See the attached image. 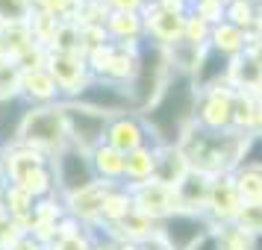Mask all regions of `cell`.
Instances as JSON below:
<instances>
[{
	"label": "cell",
	"mask_w": 262,
	"mask_h": 250,
	"mask_svg": "<svg viewBox=\"0 0 262 250\" xmlns=\"http://www.w3.org/2000/svg\"><path fill=\"white\" fill-rule=\"evenodd\" d=\"M15 186H21V189L33 197V200H38V197H48V194H56V177H53V168L41 165V168H33L30 174H24V177L18 179Z\"/></svg>",
	"instance_id": "cell-31"
},
{
	"label": "cell",
	"mask_w": 262,
	"mask_h": 250,
	"mask_svg": "<svg viewBox=\"0 0 262 250\" xmlns=\"http://www.w3.org/2000/svg\"><path fill=\"white\" fill-rule=\"evenodd\" d=\"M191 250H224V247H221V238H218V233H215V226H212V230H209V233H206V236H203Z\"/></svg>",
	"instance_id": "cell-48"
},
{
	"label": "cell",
	"mask_w": 262,
	"mask_h": 250,
	"mask_svg": "<svg viewBox=\"0 0 262 250\" xmlns=\"http://www.w3.org/2000/svg\"><path fill=\"white\" fill-rule=\"evenodd\" d=\"M100 236H109L115 244L118 241H130V244H144V241H150V238L159 236V224L156 221H150L147 215L136 212L133 209L124 221H121L115 230H109V233H100Z\"/></svg>",
	"instance_id": "cell-21"
},
{
	"label": "cell",
	"mask_w": 262,
	"mask_h": 250,
	"mask_svg": "<svg viewBox=\"0 0 262 250\" xmlns=\"http://www.w3.org/2000/svg\"><path fill=\"white\" fill-rule=\"evenodd\" d=\"M233 186H236V194L242 206H259L262 200V171L250 165H238L233 174Z\"/></svg>",
	"instance_id": "cell-29"
},
{
	"label": "cell",
	"mask_w": 262,
	"mask_h": 250,
	"mask_svg": "<svg viewBox=\"0 0 262 250\" xmlns=\"http://www.w3.org/2000/svg\"><path fill=\"white\" fill-rule=\"evenodd\" d=\"M80 44H83V53L109 44V36L103 30V24H80Z\"/></svg>",
	"instance_id": "cell-44"
},
{
	"label": "cell",
	"mask_w": 262,
	"mask_h": 250,
	"mask_svg": "<svg viewBox=\"0 0 262 250\" xmlns=\"http://www.w3.org/2000/svg\"><path fill=\"white\" fill-rule=\"evenodd\" d=\"M109 189H112V183H100L97 179L89 189L62 197L65 200V215H71L77 224L89 226V230H97V224H100V209H103V197H106Z\"/></svg>",
	"instance_id": "cell-15"
},
{
	"label": "cell",
	"mask_w": 262,
	"mask_h": 250,
	"mask_svg": "<svg viewBox=\"0 0 262 250\" xmlns=\"http://www.w3.org/2000/svg\"><path fill=\"white\" fill-rule=\"evenodd\" d=\"M133 197V209L136 212L147 215L150 221H165L168 215H174L180 209L177 206V191L156 183V179H147V183H136V186H127Z\"/></svg>",
	"instance_id": "cell-12"
},
{
	"label": "cell",
	"mask_w": 262,
	"mask_h": 250,
	"mask_svg": "<svg viewBox=\"0 0 262 250\" xmlns=\"http://www.w3.org/2000/svg\"><path fill=\"white\" fill-rule=\"evenodd\" d=\"M156 159H159V144H144L139 150L127 153V159H124V186H136V183L154 179Z\"/></svg>",
	"instance_id": "cell-25"
},
{
	"label": "cell",
	"mask_w": 262,
	"mask_h": 250,
	"mask_svg": "<svg viewBox=\"0 0 262 250\" xmlns=\"http://www.w3.org/2000/svg\"><path fill=\"white\" fill-rule=\"evenodd\" d=\"M18 95L24 97L30 106H53L62 103V95L48 68H21V85Z\"/></svg>",
	"instance_id": "cell-17"
},
{
	"label": "cell",
	"mask_w": 262,
	"mask_h": 250,
	"mask_svg": "<svg viewBox=\"0 0 262 250\" xmlns=\"http://www.w3.org/2000/svg\"><path fill=\"white\" fill-rule=\"evenodd\" d=\"M250 95L256 97V103H259V106H262V83L256 85V88H253V92H250Z\"/></svg>",
	"instance_id": "cell-51"
},
{
	"label": "cell",
	"mask_w": 262,
	"mask_h": 250,
	"mask_svg": "<svg viewBox=\"0 0 262 250\" xmlns=\"http://www.w3.org/2000/svg\"><path fill=\"white\" fill-rule=\"evenodd\" d=\"M103 144L115 147L127 156L133 150H139L144 144H154L150 139V130L139 112H124V115H115V118L106 121V135H103Z\"/></svg>",
	"instance_id": "cell-13"
},
{
	"label": "cell",
	"mask_w": 262,
	"mask_h": 250,
	"mask_svg": "<svg viewBox=\"0 0 262 250\" xmlns=\"http://www.w3.org/2000/svg\"><path fill=\"white\" fill-rule=\"evenodd\" d=\"M92 250H115V241L109 236H100V233H97L95 241H92Z\"/></svg>",
	"instance_id": "cell-50"
},
{
	"label": "cell",
	"mask_w": 262,
	"mask_h": 250,
	"mask_svg": "<svg viewBox=\"0 0 262 250\" xmlns=\"http://www.w3.org/2000/svg\"><path fill=\"white\" fill-rule=\"evenodd\" d=\"M33 206H36V200H33L21 186H15V183H6V186H3V194H0V209H3L15 224L24 230V236H27L30 221H33Z\"/></svg>",
	"instance_id": "cell-28"
},
{
	"label": "cell",
	"mask_w": 262,
	"mask_h": 250,
	"mask_svg": "<svg viewBox=\"0 0 262 250\" xmlns=\"http://www.w3.org/2000/svg\"><path fill=\"white\" fill-rule=\"evenodd\" d=\"M83 3H106V0H83Z\"/></svg>",
	"instance_id": "cell-53"
},
{
	"label": "cell",
	"mask_w": 262,
	"mask_h": 250,
	"mask_svg": "<svg viewBox=\"0 0 262 250\" xmlns=\"http://www.w3.org/2000/svg\"><path fill=\"white\" fill-rule=\"evenodd\" d=\"M133 212V197L127 186H112L103 197V209H100V224L95 233H109Z\"/></svg>",
	"instance_id": "cell-24"
},
{
	"label": "cell",
	"mask_w": 262,
	"mask_h": 250,
	"mask_svg": "<svg viewBox=\"0 0 262 250\" xmlns=\"http://www.w3.org/2000/svg\"><path fill=\"white\" fill-rule=\"evenodd\" d=\"M233 109H236V88L230 83L201 88L194 106V124L212 132L233 130Z\"/></svg>",
	"instance_id": "cell-7"
},
{
	"label": "cell",
	"mask_w": 262,
	"mask_h": 250,
	"mask_svg": "<svg viewBox=\"0 0 262 250\" xmlns=\"http://www.w3.org/2000/svg\"><path fill=\"white\" fill-rule=\"evenodd\" d=\"M65 218V200H62V194L56 191V194H48V197H38L36 206H33V221L36 224H50L56 226ZM30 221V224H33ZM30 230V226H27Z\"/></svg>",
	"instance_id": "cell-34"
},
{
	"label": "cell",
	"mask_w": 262,
	"mask_h": 250,
	"mask_svg": "<svg viewBox=\"0 0 262 250\" xmlns=\"http://www.w3.org/2000/svg\"><path fill=\"white\" fill-rule=\"evenodd\" d=\"M209 230H212V224H209L206 215L177 209L174 215H168L165 221H159V236L156 238L168 250H191Z\"/></svg>",
	"instance_id": "cell-10"
},
{
	"label": "cell",
	"mask_w": 262,
	"mask_h": 250,
	"mask_svg": "<svg viewBox=\"0 0 262 250\" xmlns=\"http://www.w3.org/2000/svg\"><path fill=\"white\" fill-rule=\"evenodd\" d=\"M21 236H24V230H21V226L15 224L9 215L0 209V247L6 250L9 244H15V241H18Z\"/></svg>",
	"instance_id": "cell-46"
},
{
	"label": "cell",
	"mask_w": 262,
	"mask_h": 250,
	"mask_svg": "<svg viewBox=\"0 0 262 250\" xmlns=\"http://www.w3.org/2000/svg\"><path fill=\"white\" fill-rule=\"evenodd\" d=\"M215 233L221 238V247L224 250H256V238L245 233L242 226L236 224H224V226H215Z\"/></svg>",
	"instance_id": "cell-37"
},
{
	"label": "cell",
	"mask_w": 262,
	"mask_h": 250,
	"mask_svg": "<svg viewBox=\"0 0 262 250\" xmlns=\"http://www.w3.org/2000/svg\"><path fill=\"white\" fill-rule=\"evenodd\" d=\"M189 15L201 18L203 24L215 27V24H221V21H224V6H221V3H215V0H191Z\"/></svg>",
	"instance_id": "cell-40"
},
{
	"label": "cell",
	"mask_w": 262,
	"mask_h": 250,
	"mask_svg": "<svg viewBox=\"0 0 262 250\" xmlns=\"http://www.w3.org/2000/svg\"><path fill=\"white\" fill-rule=\"evenodd\" d=\"M233 224L242 226L253 238H262V206H242V212Z\"/></svg>",
	"instance_id": "cell-43"
},
{
	"label": "cell",
	"mask_w": 262,
	"mask_h": 250,
	"mask_svg": "<svg viewBox=\"0 0 262 250\" xmlns=\"http://www.w3.org/2000/svg\"><path fill=\"white\" fill-rule=\"evenodd\" d=\"M33 12L50 15L56 21H71L80 24V12H83V0H30Z\"/></svg>",
	"instance_id": "cell-33"
},
{
	"label": "cell",
	"mask_w": 262,
	"mask_h": 250,
	"mask_svg": "<svg viewBox=\"0 0 262 250\" xmlns=\"http://www.w3.org/2000/svg\"><path fill=\"white\" fill-rule=\"evenodd\" d=\"M3 186H6V179L0 177V194H3Z\"/></svg>",
	"instance_id": "cell-54"
},
{
	"label": "cell",
	"mask_w": 262,
	"mask_h": 250,
	"mask_svg": "<svg viewBox=\"0 0 262 250\" xmlns=\"http://www.w3.org/2000/svg\"><path fill=\"white\" fill-rule=\"evenodd\" d=\"M92 156V168H95V177L100 183H112V186H124V159L127 156L109 147V144H97L95 150H89Z\"/></svg>",
	"instance_id": "cell-26"
},
{
	"label": "cell",
	"mask_w": 262,
	"mask_h": 250,
	"mask_svg": "<svg viewBox=\"0 0 262 250\" xmlns=\"http://www.w3.org/2000/svg\"><path fill=\"white\" fill-rule=\"evenodd\" d=\"M209 189H212V177L203 174V171H194L191 168L189 174L183 177L177 189V206L183 212H206V200H209Z\"/></svg>",
	"instance_id": "cell-20"
},
{
	"label": "cell",
	"mask_w": 262,
	"mask_h": 250,
	"mask_svg": "<svg viewBox=\"0 0 262 250\" xmlns=\"http://www.w3.org/2000/svg\"><path fill=\"white\" fill-rule=\"evenodd\" d=\"M136 56H139V50L133 48H112V56H109L106 68L100 71L103 80H112V83H121V85H130L133 74H136Z\"/></svg>",
	"instance_id": "cell-30"
},
{
	"label": "cell",
	"mask_w": 262,
	"mask_h": 250,
	"mask_svg": "<svg viewBox=\"0 0 262 250\" xmlns=\"http://www.w3.org/2000/svg\"><path fill=\"white\" fill-rule=\"evenodd\" d=\"M242 165H250V168H259L262 171V135L259 132L248 135V142H245V153H242Z\"/></svg>",
	"instance_id": "cell-45"
},
{
	"label": "cell",
	"mask_w": 262,
	"mask_h": 250,
	"mask_svg": "<svg viewBox=\"0 0 262 250\" xmlns=\"http://www.w3.org/2000/svg\"><path fill=\"white\" fill-rule=\"evenodd\" d=\"M256 112H259V103L250 92H238L236 88V109H233V130L242 132V135H253L256 130Z\"/></svg>",
	"instance_id": "cell-32"
},
{
	"label": "cell",
	"mask_w": 262,
	"mask_h": 250,
	"mask_svg": "<svg viewBox=\"0 0 262 250\" xmlns=\"http://www.w3.org/2000/svg\"><path fill=\"white\" fill-rule=\"evenodd\" d=\"M30 109L33 106L21 95H12V97H6V100H0V150H6V147L21 142V132H24Z\"/></svg>",
	"instance_id": "cell-19"
},
{
	"label": "cell",
	"mask_w": 262,
	"mask_h": 250,
	"mask_svg": "<svg viewBox=\"0 0 262 250\" xmlns=\"http://www.w3.org/2000/svg\"><path fill=\"white\" fill-rule=\"evenodd\" d=\"M0 250H3V247H0Z\"/></svg>",
	"instance_id": "cell-58"
},
{
	"label": "cell",
	"mask_w": 262,
	"mask_h": 250,
	"mask_svg": "<svg viewBox=\"0 0 262 250\" xmlns=\"http://www.w3.org/2000/svg\"><path fill=\"white\" fill-rule=\"evenodd\" d=\"M206 50V48H203ZM203 50L191 48V44H186V41H177L174 48H168V59H171V68H174V74H194V68H198V62H201V53Z\"/></svg>",
	"instance_id": "cell-36"
},
{
	"label": "cell",
	"mask_w": 262,
	"mask_h": 250,
	"mask_svg": "<svg viewBox=\"0 0 262 250\" xmlns=\"http://www.w3.org/2000/svg\"><path fill=\"white\" fill-rule=\"evenodd\" d=\"M103 30H106L109 41L118 44V48L139 50L144 44V18H142V12H109Z\"/></svg>",
	"instance_id": "cell-18"
},
{
	"label": "cell",
	"mask_w": 262,
	"mask_h": 250,
	"mask_svg": "<svg viewBox=\"0 0 262 250\" xmlns=\"http://www.w3.org/2000/svg\"><path fill=\"white\" fill-rule=\"evenodd\" d=\"M245 142H248V135H242L236 130L212 132L194 124L186 132V139L180 142V150L194 171H203L209 177H221V174H233L242 165Z\"/></svg>",
	"instance_id": "cell-2"
},
{
	"label": "cell",
	"mask_w": 262,
	"mask_h": 250,
	"mask_svg": "<svg viewBox=\"0 0 262 250\" xmlns=\"http://www.w3.org/2000/svg\"><path fill=\"white\" fill-rule=\"evenodd\" d=\"M30 15H33L30 0H0V27L27 24Z\"/></svg>",
	"instance_id": "cell-39"
},
{
	"label": "cell",
	"mask_w": 262,
	"mask_h": 250,
	"mask_svg": "<svg viewBox=\"0 0 262 250\" xmlns=\"http://www.w3.org/2000/svg\"><path fill=\"white\" fill-rule=\"evenodd\" d=\"M259 206H262V200H259Z\"/></svg>",
	"instance_id": "cell-57"
},
{
	"label": "cell",
	"mask_w": 262,
	"mask_h": 250,
	"mask_svg": "<svg viewBox=\"0 0 262 250\" xmlns=\"http://www.w3.org/2000/svg\"><path fill=\"white\" fill-rule=\"evenodd\" d=\"M147 0H106L109 12H144Z\"/></svg>",
	"instance_id": "cell-47"
},
{
	"label": "cell",
	"mask_w": 262,
	"mask_h": 250,
	"mask_svg": "<svg viewBox=\"0 0 262 250\" xmlns=\"http://www.w3.org/2000/svg\"><path fill=\"white\" fill-rule=\"evenodd\" d=\"M248 41L250 38L245 30H238L230 21H221V24H215L209 30V44L206 48L215 50V53H221V56H227V59H236V56H242L248 50Z\"/></svg>",
	"instance_id": "cell-22"
},
{
	"label": "cell",
	"mask_w": 262,
	"mask_h": 250,
	"mask_svg": "<svg viewBox=\"0 0 262 250\" xmlns=\"http://www.w3.org/2000/svg\"><path fill=\"white\" fill-rule=\"evenodd\" d=\"M50 53H83V44H80V24H71V21H59L56 33H53V41L48 44Z\"/></svg>",
	"instance_id": "cell-35"
},
{
	"label": "cell",
	"mask_w": 262,
	"mask_h": 250,
	"mask_svg": "<svg viewBox=\"0 0 262 250\" xmlns=\"http://www.w3.org/2000/svg\"><path fill=\"white\" fill-rule=\"evenodd\" d=\"M50 168H53V177H56V191L62 197L77 194V191L89 189L92 183H97L92 156H89V150L77 147V144H65L56 156H50Z\"/></svg>",
	"instance_id": "cell-6"
},
{
	"label": "cell",
	"mask_w": 262,
	"mask_h": 250,
	"mask_svg": "<svg viewBox=\"0 0 262 250\" xmlns=\"http://www.w3.org/2000/svg\"><path fill=\"white\" fill-rule=\"evenodd\" d=\"M48 71L53 83L59 88L62 100H74L92 80V71L85 65L83 53H50L48 56Z\"/></svg>",
	"instance_id": "cell-11"
},
{
	"label": "cell",
	"mask_w": 262,
	"mask_h": 250,
	"mask_svg": "<svg viewBox=\"0 0 262 250\" xmlns=\"http://www.w3.org/2000/svg\"><path fill=\"white\" fill-rule=\"evenodd\" d=\"M142 18H144V41L168 50L177 41H183L189 3H183V0H147Z\"/></svg>",
	"instance_id": "cell-4"
},
{
	"label": "cell",
	"mask_w": 262,
	"mask_h": 250,
	"mask_svg": "<svg viewBox=\"0 0 262 250\" xmlns=\"http://www.w3.org/2000/svg\"><path fill=\"white\" fill-rule=\"evenodd\" d=\"M48 162H50V156H45L41 150H36V147H30L24 142H18L12 147H6V150H0V177L6 183H18L33 168H41Z\"/></svg>",
	"instance_id": "cell-16"
},
{
	"label": "cell",
	"mask_w": 262,
	"mask_h": 250,
	"mask_svg": "<svg viewBox=\"0 0 262 250\" xmlns=\"http://www.w3.org/2000/svg\"><path fill=\"white\" fill-rule=\"evenodd\" d=\"M18 85H21V68H18V62L9 59L6 53H0V100L18 95Z\"/></svg>",
	"instance_id": "cell-38"
},
{
	"label": "cell",
	"mask_w": 262,
	"mask_h": 250,
	"mask_svg": "<svg viewBox=\"0 0 262 250\" xmlns=\"http://www.w3.org/2000/svg\"><path fill=\"white\" fill-rule=\"evenodd\" d=\"M230 65H233V59H227V56H221V53H215V50L206 48L201 53V62H198L194 74H191L198 92H201V88H212V85L227 83V80H230Z\"/></svg>",
	"instance_id": "cell-23"
},
{
	"label": "cell",
	"mask_w": 262,
	"mask_h": 250,
	"mask_svg": "<svg viewBox=\"0 0 262 250\" xmlns=\"http://www.w3.org/2000/svg\"><path fill=\"white\" fill-rule=\"evenodd\" d=\"M253 132H259V135H262V106H259V112H256V130H253Z\"/></svg>",
	"instance_id": "cell-52"
},
{
	"label": "cell",
	"mask_w": 262,
	"mask_h": 250,
	"mask_svg": "<svg viewBox=\"0 0 262 250\" xmlns=\"http://www.w3.org/2000/svg\"><path fill=\"white\" fill-rule=\"evenodd\" d=\"M6 250H48V244H41V241H36L33 236H21L15 244H9Z\"/></svg>",
	"instance_id": "cell-49"
},
{
	"label": "cell",
	"mask_w": 262,
	"mask_h": 250,
	"mask_svg": "<svg viewBox=\"0 0 262 250\" xmlns=\"http://www.w3.org/2000/svg\"><path fill=\"white\" fill-rule=\"evenodd\" d=\"M171 74H174V68H171V59H168V50L144 41L139 48V56H136V74H133L130 85H127L133 109L144 112L159 97V92L165 88V83L171 80Z\"/></svg>",
	"instance_id": "cell-3"
},
{
	"label": "cell",
	"mask_w": 262,
	"mask_h": 250,
	"mask_svg": "<svg viewBox=\"0 0 262 250\" xmlns=\"http://www.w3.org/2000/svg\"><path fill=\"white\" fill-rule=\"evenodd\" d=\"M59 109L62 118H65V130H68V144H77L83 150H95L97 144H103L109 121L106 115L80 106L77 100H62Z\"/></svg>",
	"instance_id": "cell-8"
},
{
	"label": "cell",
	"mask_w": 262,
	"mask_h": 250,
	"mask_svg": "<svg viewBox=\"0 0 262 250\" xmlns=\"http://www.w3.org/2000/svg\"><path fill=\"white\" fill-rule=\"evenodd\" d=\"M242 212V200L236 194V186H233V177L230 174H221V177H212V189H209V200H206V218L212 226H224L233 224Z\"/></svg>",
	"instance_id": "cell-14"
},
{
	"label": "cell",
	"mask_w": 262,
	"mask_h": 250,
	"mask_svg": "<svg viewBox=\"0 0 262 250\" xmlns=\"http://www.w3.org/2000/svg\"><path fill=\"white\" fill-rule=\"evenodd\" d=\"M215 3H221V6H227V3H230V0H215Z\"/></svg>",
	"instance_id": "cell-55"
},
{
	"label": "cell",
	"mask_w": 262,
	"mask_h": 250,
	"mask_svg": "<svg viewBox=\"0 0 262 250\" xmlns=\"http://www.w3.org/2000/svg\"><path fill=\"white\" fill-rule=\"evenodd\" d=\"M21 142L41 150L45 156H56L68 144V130H65V118H62L59 103L53 106H33L27 115Z\"/></svg>",
	"instance_id": "cell-5"
},
{
	"label": "cell",
	"mask_w": 262,
	"mask_h": 250,
	"mask_svg": "<svg viewBox=\"0 0 262 250\" xmlns=\"http://www.w3.org/2000/svg\"><path fill=\"white\" fill-rule=\"evenodd\" d=\"M183 3H189V6H191V0H183Z\"/></svg>",
	"instance_id": "cell-56"
},
{
	"label": "cell",
	"mask_w": 262,
	"mask_h": 250,
	"mask_svg": "<svg viewBox=\"0 0 262 250\" xmlns=\"http://www.w3.org/2000/svg\"><path fill=\"white\" fill-rule=\"evenodd\" d=\"M95 230H80L77 236H65V238H53L48 244V250H92V241H95Z\"/></svg>",
	"instance_id": "cell-41"
},
{
	"label": "cell",
	"mask_w": 262,
	"mask_h": 250,
	"mask_svg": "<svg viewBox=\"0 0 262 250\" xmlns=\"http://www.w3.org/2000/svg\"><path fill=\"white\" fill-rule=\"evenodd\" d=\"M74 100H77L80 106L92 109V112L106 115V118H115V115H124V112H136L127 85L103 80V77H92V80L85 83V88L74 97Z\"/></svg>",
	"instance_id": "cell-9"
},
{
	"label": "cell",
	"mask_w": 262,
	"mask_h": 250,
	"mask_svg": "<svg viewBox=\"0 0 262 250\" xmlns=\"http://www.w3.org/2000/svg\"><path fill=\"white\" fill-rule=\"evenodd\" d=\"M209 30H212L209 24H203L201 18L189 15V18H186V33H183V41L191 44V48L203 50L206 44H209Z\"/></svg>",
	"instance_id": "cell-42"
},
{
	"label": "cell",
	"mask_w": 262,
	"mask_h": 250,
	"mask_svg": "<svg viewBox=\"0 0 262 250\" xmlns=\"http://www.w3.org/2000/svg\"><path fill=\"white\" fill-rule=\"evenodd\" d=\"M189 171H191V165H189V159L183 156L180 147H159L156 174H154L156 183H162V186H168V189H177Z\"/></svg>",
	"instance_id": "cell-27"
},
{
	"label": "cell",
	"mask_w": 262,
	"mask_h": 250,
	"mask_svg": "<svg viewBox=\"0 0 262 250\" xmlns=\"http://www.w3.org/2000/svg\"><path fill=\"white\" fill-rule=\"evenodd\" d=\"M198 106V85L189 74H171L165 88L159 92L150 106L139 112L150 130V139L159 147H180L186 132L194 127Z\"/></svg>",
	"instance_id": "cell-1"
}]
</instances>
